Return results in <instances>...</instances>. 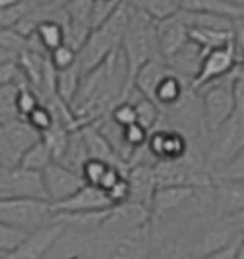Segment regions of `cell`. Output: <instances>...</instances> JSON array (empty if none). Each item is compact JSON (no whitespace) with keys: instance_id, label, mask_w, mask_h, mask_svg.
I'll use <instances>...</instances> for the list:
<instances>
[{"instance_id":"obj_43","label":"cell","mask_w":244,"mask_h":259,"mask_svg":"<svg viewBox=\"0 0 244 259\" xmlns=\"http://www.w3.org/2000/svg\"><path fill=\"white\" fill-rule=\"evenodd\" d=\"M229 221L233 223L234 227H236V230L244 236V211L242 213H238V215H234V217H229Z\"/></svg>"},{"instance_id":"obj_10","label":"cell","mask_w":244,"mask_h":259,"mask_svg":"<svg viewBox=\"0 0 244 259\" xmlns=\"http://www.w3.org/2000/svg\"><path fill=\"white\" fill-rule=\"evenodd\" d=\"M192 143L182 132L169 126H159L148 138V149L155 157V161H179L190 151Z\"/></svg>"},{"instance_id":"obj_9","label":"cell","mask_w":244,"mask_h":259,"mask_svg":"<svg viewBox=\"0 0 244 259\" xmlns=\"http://www.w3.org/2000/svg\"><path fill=\"white\" fill-rule=\"evenodd\" d=\"M43 184H45L47 201L51 205H56V203L78 194L85 186V180L80 172H74L62 164L53 162L47 170H43Z\"/></svg>"},{"instance_id":"obj_14","label":"cell","mask_w":244,"mask_h":259,"mask_svg":"<svg viewBox=\"0 0 244 259\" xmlns=\"http://www.w3.org/2000/svg\"><path fill=\"white\" fill-rule=\"evenodd\" d=\"M80 130V136H82V141L85 145V151H87V157L91 161H101L105 164H111V166H117V168H122L126 170V162L118 157V153L113 149V145L107 141V138L99 132V128L95 126V122L91 124H84Z\"/></svg>"},{"instance_id":"obj_8","label":"cell","mask_w":244,"mask_h":259,"mask_svg":"<svg viewBox=\"0 0 244 259\" xmlns=\"http://www.w3.org/2000/svg\"><path fill=\"white\" fill-rule=\"evenodd\" d=\"M153 251L151 225L113 238L103 259H149Z\"/></svg>"},{"instance_id":"obj_16","label":"cell","mask_w":244,"mask_h":259,"mask_svg":"<svg viewBox=\"0 0 244 259\" xmlns=\"http://www.w3.org/2000/svg\"><path fill=\"white\" fill-rule=\"evenodd\" d=\"M126 180L130 186V201L148 207L151 211V201L157 190L155 182V164L132 166L126 170Z\"/></svg>"},{"instance_id":"obj_18","label":"cell","mask_w":244,"mask_h":259,"mask_svg":"<svg viewBox=\"0 0 244 259\" xmlns=\"http://www.w3.org/2000/svg\"><path fill=\"white\" fill-rule=\"evenodd\" d=\"M205 54L207 53H203L198 45L188 41L179 53L175 54V56H170L169 60H165V62H167V66H169V70L172 74H177L181 79H184L192 87V81L198 76Z\"/></svg>"},{"instance_id":"obj_5","label":"cell","mask_w":244,"mask_h":259,"mask_svg":"<svg viewBox=\"0 0 244 259\" xmlns=\"http://www.w3.org/2000/svg\"><path fill=\"white\" fill-rule=\"evenodd\" d=\"M53 221L49 201L37 199H0V223L8 227L25 230L31 234L47 227Z\"/></svg>"},{"instance_id":"obj_31","label":"cell","mask_w":244,"mask_h":259,"mask_svg":"<svg viewBox=\"0 0 244 259\" xmlns=\"http://www.w3.org/2000/svg\"><path fill=\"white\" fill-rule=\"evenodd\" d=\"M0 49L18 58L27 49V39L16 29H0Z\"/></svg>"},{"instance_id":"obj_13","label":"cell","mask_w":244,"mask_h":259,"mask_svg":"<svg viewBox=\"0 0 244 259\" xmlns=\"http://www.w3.org/2000/svg\"><path fill=\"white\" fill-rule=\"evenodd\" d=\"M212 197L215 213L219 217H234L244 211V182L213 178Z\"/></svg>"},{"instance_id":"obj_24","label":"cell","mask_w":244,"mask_h":259,"mask_svg":"<svg viewBox=\"0 0 244 259\" xmlns=\"http://www.w3.org/2000/svg\"><path fill=\"white\" fill-rule=\"evenodd\" d=\"M134 6L144 12L153 23L165 22L181 12L179 0H138L134 2Z\"/></svg>"},{"instance_id":"obj_26","label":"cell","mask_w":244,"mask_h":259,"mask_svg":"<svg viewBox=\"0 0 244 259\" xmlns=\"http://www.w3.org/2000/svg\"><path fill=\"white\" fill-rule=\"evenodd\" d=\"M82 70L80 66L76 64L74 68L66 70V72H58L56 77V97L60 99L62 103H66L68 107L72 108L76 95L80 91V83H82Z\"/></svg>"},{"instance_id":"obj_39","label":"cell","mask_w":244,"mask_h":259,"mask_svg":"<svg viewBox=\"0 0 244 259\" xmlns=\"http://www.w3.org/2000/svg\"><path fill=\"white\" fill-rule=\"evenodd\" d=\"M122 138H124L126 149L132 153L134 149H138V147L148 143L149 134L144 128H140L138 124H134V126H128V128L122 130Z\"/></svg>"},{"instance_id":"obj_23","label":"cell","mask_w":244,"mask_h":259,"mask_svg":"<svg viewBox=\"0 0 244 259\" xmlns=\"http://www.w3.org/2000/svg\"><path fill=\"white\" fill-rule=\"evenodd\" d=\"M4 132H6V138L10 141V147L14 149V153L18 155V159H20L25 151H29L37 141H41V134L35 132L25 120H20V118L12 120L10 124H6V126H4Z\"/></svg>"},{"instance_id":"obj_41","label":"cell","mask_w":244,"mask_h":259,"mask_svg":"<svg viewBox=\"0 0 244 259\" xmlns=\"http://www.w3.org/2000/svg\"><path fill=\"white\" fill-rule=\"evenodd\" d=\"M240 244H242V238L234 240L233 244H229L227 248L217 249V251H213L210 255H203V257H200V259H234L236 257V251L240 248Z\"/></svg>"},{"instance_id":"obj_29","label":"cell","mask_w":244,"mask_h":259,"mask_svg":"<svg viewBox=\"0 0 244 259\" xmlns=\"http://www.w3.org/2000/svg\"><path fill=\"white\" fill-rule=\"evenodd\" d=\"M41 103L43 101L39 99V95L33 91L31 87L21 85L20 89H18V95H16V112H18V118L27 120V116H29Z\"/></svg>"},{"instance_id":"obj_42","label":"cell","mask_w":244,"mask_h":259,"mask_svg":"<svg viewBox=\"0 0 244 259\" xmlns=\"http://www.w3.org/2000/svg\"><path fill=\"white\" fill-rule=\"evenodd\" d=\"M233 41L236 51H238L240 60L244 62V18L242 20H236L233 23Z\"/></svg>"},{"instance_id":"obj_22","label":"cell","mask_w":244,"mask_h":259,"mask_svg":"<svg viewBox=\"0 0 244 259\" xmlns=\"http://www.w3.org/2000/svg\"><path fill=\"white\" fill-rule=\"evenodd\" d=\"M126 101H130L134 110H136V124H138L140 128H144L148 134H151L153 130L159 128L163 114H161V108L153 101H149L144 95H140L134 87L130 89Z\"/></svg>"},{"instance_id":"obj_32","label":"cell","mask_w":244,"mask_h":259,"mask_svg":"<svg viewBox=\"0 0 244 259\" xmlns=\"http://www.w3.org/2000/svg\"><path fill=\"white\" fill-rule=\"evenodd\" d=\"M49 60H51V64L56 72H66V70H70L78 64V53L74 49H70L68 45H62V47H58L56 51L49 54Z\"/></svg>"},{"instance_id":"obj_36","label":"cell","mask_w":244,"mask_h":259,"mask_svg":"<svg viewBox=\"0 0 244 259\" xmlns=\"http://www.w3.org/2000/svg\"><path fill=\"white\" fill-rule=\"evenodd\" d=\"M109 166H111V164H105V162H101V161H91V159H89V161L84 164V168H82V178L85 180L87 186L99 188L103 176H105L107 170H109Z\"/></svg>"},{"instance_id":"obj_33","label":"cell","mask_w":244,"mask_h":259,"mask_svg":"<svg viewBox=\"0 0 244 259\" xmlns=\"http://www.w3.org/2000/svg\"><path fill=\"white\" fill-rule=\"evenodd\" d=\"M21 87V85H27L25 77L21 74L20 66H18V60H10L6 64L0 66V89L2 87Z\"/></svg>"},{"instance_id":"obj_3","label":"cell","mask_w":244,"mask_h":259,"mask_svg":"<svg viewBox=\"0 0 244 259\" xmlns=\"http://www.w3.org/2000/svg\"><path fill=\"white\" fill-rule=\"evenodd\" d=\"M202 145L207 170L213 176L244 149V108H236L225 124L205 134Z\"/></svg>"},{"instance_id":"obj_15","label":"cell","mask_w":244,"mask_h":259,"mask_svg":"<svg viewBox=\"0 0 244 259\" xmlns=\"http://www.w3.org/2000/svg\"><path fill=\"white\" fill-rule=\"evenodd\" d=\"M111 201L103 190L93 188V186H87L74 194L72 197L64 199L56 205H51L53 215L56 213H84V211H103V209H111Z\"/></svg>"},{"instance_id":"obj_7","label":"cell","mask_w":244,"mask_h":259,"mask_svg":"<svg viewBox=\"0 0 244 259\" xmlns=\"http://www.w3.org/2000/svg\"><path fill=\"white\" fill-rule=\"evenodd\" d=\"M148 225H151V211L148 207L126 201V203L111 207L105 225L101 227L99 232L113 240V238L120 236V234H126V232L148 227Z\"/></svg>"},{"instance_id":"obj_37","label":"cell","mask_w":244,"mask_h":259,"mask_svg":"<svg viewBox=\"0 0 244 259\" xmlns=\"http://www.w3.org/2000/svg\"><path fill=\"white\" fill-rule=\"evenodd\" d=\"M213 178H221V180H238L244 182V149L227 166H223L217 174H213Z\"/></svg>"},{"instance_id":"obj_35","label":"cell","mask_w":244,"mask_h":259,"mask_svg":"<svg viewBox=\"0 0 244 259\" xmlns=\"http://www.w3.org/2000/svg\"><path fill=\"white\" fill-rule=\"evenodd\" d=\"M109 118L117 124L118 128H128V126H134L136 124V110L132 107L130 101H124V103H118L117 107L111 110Z\"/></svg>"},{"instance_id":"obj_30","label":"cell","mask_w":244,"mask_h":259,"mask_svg":"<svg viewBox=\"0 0 244 259\" xmlns=\"http://www.w3.org/2000/svg\"><path fill=\"white\" fill-rule=\"evenodd\" d=\"M120 6V2L117 0H93V6H91V31L93 29H99L101 25H105L113 14L117 12V8Z\"/></svg>"},{"instance_id":"obj_1","label":"cell","mask_w":244,"mask_h":259,"mask_svg":"<svg viewBox=\"0 0 244 259\" xmlns=\"http://www.w3.org/2000/svg\"><path fill=\"white\" fill-rule=\"evenodd\" d=\"M128 20H130V2H120L113 18L99 29H93L89 33L87 41L78 53V66L82 70V76L105 64L107 58L120 49V41L126 31Z\"/></svg>"},{"instance_id":"obj_11","label":"cell","mask_w":244,"mask_h":259,"mask_svg":"<svg viewBox=\"0 0 244 259\" xmlns=\"http://www.w3.org/2000/svg\"><path fill=\"white\" fill-rule=\"evenodd\" d=\"M66 228L58 223L51 221L47 227L35 230L21 242V246L8 259H47V255L53 251L56 242L60 240Z\"/></svg>"},{"instance_id":"obj_21","label":"cell","mask_w":244,"mask_h":259,"mask_svg":"<svg viewBox=\"0 0 244 259\" xmlns=\"http://www.w3.org/2000/svg\"><path fill=\"white\" fill-rule=\"evenodd\" d=\"M190 89L192 87L188 85L184 79H181L177 74L169 72L167 76L161 79V83L157 85V89H155L153 103L161 108V112L170 110V108H175L182 99L186 97V93H188Z\"/></svg>"},{"instance_id":"obj_2","label":"cell","mask_w":244,"mask_h":259,"mask_svg":"<svg viewBox=\"0 0 244 259\" xmlns=\"http://www.w3.org/2000/svg\"><path fill=\"white\" fill-rule=\"evenodd\" d=\"M120 51L126 58L132 79L144 64H148L149 60L161 58L155 37V23L144 12L138 10L134 2H130V20L120 41Z\"/></svg>"},{"instance_id":"obj_45","label":"cell","mask_w":244,"mask_h":259,"mask_svg":"<svg viewBox=\"0 0 244 259\" xmlns=\"http://www.w3.org/2000/svg\"><path fill=\"white\" fill-rule=\"evenodd\" d=\"M234 259H244V238H242V244H240V248L236 251V257Z\"/></svg>"},{"instance_id":"obj_6","label":"cell","mask_w":244,"mask_h":259,"mask_svg":"<svg viewBox=\"0 0 244 259\" xmlns=\"http://www.w3.org/2000/svg\"><path fill=\"white\" fill-rule=\"evenodd\" d=\"M242 60L238 56V51L234 47V41L225 47H219L215 51H210V53L203 56L202 66H200V72L196 79L192 81V91H200L202 87L210 85L213 81H219L223 77L231 76L234 70L238 68Z\"/></svg>"},{"instance_id":"obj_20","label":"cell","mask_w":244,"mask_h":259,"mask_svg":"<svg viewBox=\"0 0 244 259\" xmlns=\"http://www.w3.org/2000/svg\"><path fill=\"white\" fill-rule=\"evenodd\" d=\"M181 10L210 12L215 16L227 18L231 22L244 18V2L240 0H182Z\"/></svg>"},{"instance_id":"obj_12","label":"cell","mask_w":244,"mask_h":259,"mask_svg":"<svg viewBox=\"0 0 244 259\" xmlns=\"http://www.w3.org/2000/svg\"><path fill=\"white\" fill-rule=\"evenodd\" d=\"M155 37H157V49L163 60H169L170 56L181 51L184 45L190 41L188 37V25L182 18V12L172 16L165 22L155 23Z\"/></svg>"},{"instance_id":"obj_28","label":"cell","mask_w":244,"mask_h":259,"mask_svg":"<svg viewBox=\"0 0 244 259\" xmlns=\"http://www.w3.org/2000/svg\"><path fill=\"white\" fill-rule=\"evenodd\" d=\"M27 238L25 230L20 228L8 227V225H2L0 223V257H6L12 255L16 249L21 246V242Z\"/></svg>"},{"instance_id":"obj_19","label":"cell","mask_w":244,"mask_h":259,"mask_svg":"<svg viewBox=\"0 0 244 259\" xmlns=\"http://www.w3.org/2000/svg\"><path fill=\"white\" fill-rule=\"evenodd\" d=\"M169 66L163 58H155V60H149L148 64H144L136 72V76L132 79V87L138 91L140 95H144L146 99L153 101L155 95V89L161 83V79L169 74Z\"/></svg>"},{"instance_id":"obj_27","label":"cell","mask_w":244,"mask_h":259,"mask_svg":"<svg viewBox=\"0 0 244 259\" xmlns=\"http://www.w3.org/2000/svg\"><path fill=\"white\" fill-rule=\"evenodd\" d=\"M37 43L41 45V49L45 53H53L58 47L64 45V25H60L58 22H53V20H47V22H41L37 31L31 35Z\"/></svg>"},{"instance_id":"obj_40","label":"cell","mask_w":244,"mask_h":259,"mask_svg":"<svg viewBox=\"0 0 244 259\" xmlns=\"http://www.w3.org/2000/svg\"><path fill=\"white\" fill-rule=\"evenodd\" d=\"M107 197H109V201H111V205L113 207L130 201V186H128L126 176H122V178H120V180L107 192Z\"/></svg>"},{"instance_id":"obj_44","label":"cell","mask_w":244,"mask_h":259,"mask_svg":"<svg viewBox=\"0 0 244 259\" xmlns=\"http://www.w3.org/2000/svg\"><path fill=\"white\" fill-rule=\"evenodd\" d=\"M10 60H18V58H16L14 54L6 53V51H2V49H0V66L6 64V62H10Z\"/></svg>"},{"instance_id":"obj_34","label":"cell","mask_w":244,"mask_h":259,"mask_svg":"<svg viewBox=\"0 0 244 259\" xmlns=\"http://www.w3.org/2000/svg\"><path fill=\"white\" fill-rule=\"evenodd\" d=\"M29 126H31L35 132H39V134H45V132H49V130L53 128L54 124V118H53V112L49 110V107L47 105H39V107L33 110L31 114L27 116V120H25Z\"/></svg>"},{"instance_id":"obj_25","label":"cell","mask_w":244,"mask_h":259,"mask_svg":"<svg viewBox=\"0 0 244 259\" xmlns=\"http://www.w3.org/2000/svg\"><path fill=\"white\" fill-rule=\"evenodd\" d=\"M53 162H54L53 153L47 147V143L41 140V141H37L29 151H25L21 155L18 166H20V168H25V170H31V172H43V170H47Z\"/></svg>"},{"instance_id":"obj_4","label":"cell","mask_w":244,"mask_h":259,"mask_svg":"<svg viewBox=\"0 0 244 259\" xmlns=\"http://www.w3.org/2000/svg\"><path fill=\"white\" fill-rule=\"evenodd\" d=\"M202 103V118L205 134L217 130L221 124L236 112V97H234V72L231 76L196 91Z\"/></svg>"},{"instance_id":"obj_46","label":"cell","mask_w":244,"mask_h":259,"mask_svg":"<svg viewBox=\"0 0 244 259\" xmlns=\"http://www.w3.org/2000/svg\"><path fill=\"white\" fill-rule=\"evenodd\" d=\"M64 259H85L82 253H74V255H70V257H64Z\"/></svg>"},{"instance_id":"obj_17","label":"cell","mask_w":244,"mask_h":259,"mask_svg":"<svg viewBox=\"0 0 244 259\" xmlns=\"http://www.w3.org/2000/svg\"><path fill=\"white\" fill-rule=\"evenodd\" d=\"M111 209L103 211H84V213H56L53 215V221L62 225L68 232H74L80 236H91L101 230L105 225L107 217Z\"/></svg>"},{"instance_id":"obj_38","label":"cell","mask_w":244,"mask_h":259,"mask_svg":"<svg viewBox=\"0 0 244 259\" xmlns=\"http://www.w3.org/2000/svg\"><path fill=\"white\" fill-rule=\"evenodd\" d=\"M18 155L10 147V141L6 138L4 126H0V170H12L18 166Z\"/></svg>"}]
</instances>
